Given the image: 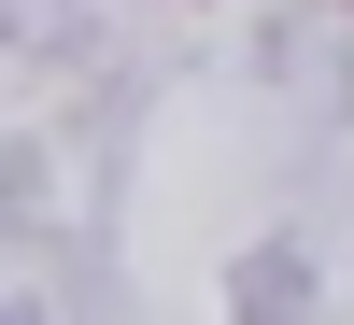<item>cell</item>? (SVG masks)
<instances>
[]
</instances>
